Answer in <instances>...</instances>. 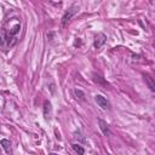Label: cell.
I'll use <instances>...</instances> for the list:
<instances>
[{
	"instance_id": "cell-6",
	"label": "cell",
	"mask_w": 155,
	"mask_h": 155,
	"mask_svg": "<svg viewBox=\"0 0 155 155\" xmlns=\"http://www.w3.org/2000/svg\"><path fill=\"white\" fill-rule=\"evenodd\" d=\"M0 144H1V147H2V149L5 150V153H7V154H11V142L8 140V139H1V142H0Z\"/></svg>"
},
{
	"instance_id": "cell-1",
	"label": "cell",
	"mask_w": 155,
	"mask_h": 155,
	"mask_svg": "<svg viewBox=\"0 0 155 155\" xmlns=\"http://www.w3.org/2000/svg\"><path fill=\"white\" fill-rule=\"evenodd\" d=\"M21 31V21L17 17L7 18L1 27V40L0 46L2 51L12 48L18 42V34Z\"/></svg>"
},
{
	"instance_id": "cell-8",
	"label": "cell",
	"mask_w": 155,
	"mask_h": 155,
	"mask_svg": "<svg viewBox=\"0 0 155 155\" xmlns=\"http://www.w3.org/2000/svg\"><path fill=\"white\" fill-rule=\"evenodd\" d=\"M144 80L147 81V84H148V86L150 87V90L155 92V80H154V79H151L148 74H144Z\"/></svg>"
},
{
	"instance_id": "cell-5",
	"label": "cell",
	"mask_w": 155,
	"mask_h": 155,
	"mask_svg": "<svg viewBox=\"0 0 155 155\" xmlns=\"http://www.w3.org/2000/svg\"><path fill=\"white\" fill-rule=\"evenodd\" d=\"M105 40H107V36L103 34V33H98L97 35H96V40H94V47H97V48H99L104 42H105Z\"/></svg>"
},
{
	"instance_id": "cell-4",
	"label": "cell",
	"mask_w": 155,
	"mask_h": 155,
	"mask_svg": "<svg viewBox=\"0 0 155 155\" xmlns=\"http://www.w3.org/2000/svg\"><path fill=\"white\" fill-rule=\"evenodd\" d=\"M98 125H99V128H101V131H102V133L104 134V136H109L110 134V128H109V125L104 121V120H102V119H99L98 120Z\"/></svg>"
},
{
	"instance_id": "cell-10",
	"label": "cell",
	"mask_w": 155,
	"mask_h": 155,
	"mask_svg": "<svg viewBox=\"0 0 155 155\" xmlns=\"http://www.w3.org/2000/svg\"><path fill=\"white\" fill-rule=\"evenodd\" d=\"M48 155H58V154H56V153H50Z\"/></svg>"
},
{
	"instance_id": "cell-2",
	"label": "cell",
	"mask_w": 155,
	"mask_h": 155,
	"mask_svg": "<svg viewBox=\"0 0 155 155\" xmlns=\"http://www.w3.org/2000/svg\"><path fill=\"white\" fill-rule=\"evenodd\" d=\"M94 101H96V103L98 104V107H101L103 110H110V109H111L110 102H109L105 97H103L102 94H96V96H94Z\"/></svg>"
},
{
	"instance_id": "cell-7",
	"label": "cell",
	"mask_w": 155,
	"mask_h": 155,
	"mask_svg": "<svg viewBox=\"0 0 155 155\" xmlns=\"http://www.w3.org/2000/svg\"><path fill=\"white\" fill-rule=\"evenodd\" d=\"M71 148H73V150H74L78 155H85V149H84L80 144H78V143H73V144H71Z\"/></svg>"
},
{
	"instance_id": "cell-9",
	"label": "cell",
	"mask_w": 155,
	"mask_h": 155,
	"mask_svg": "<svg viewBox=\"0 0 155 155\" xmlns=\"http://www.w3.org/2000/svg\"><path fill=\"white\" fill-rule=\"evenodd\" d=\"M74 96L76 97V99L85 101V93H84L81 90H74Z\"/></svg>"
},
{
	"instance_id": "cell-3",
	"label": "cell",
	"mask_w": 155,
	"mask_h": 155,
	"mask_svg": "<svg viewBox=\"0 0 155 155\" xmlns=\"http://www.w3.org/2000/svg\"><path fill=\"white\" fill-rule=\"evenodd\" d=\"M76 12H78V7H76V6H71L68 11H65L64 15H63V17H62V25H65L67 22H69V21L71 19V17H73Z\"/></svg>"
}]
</instances>
